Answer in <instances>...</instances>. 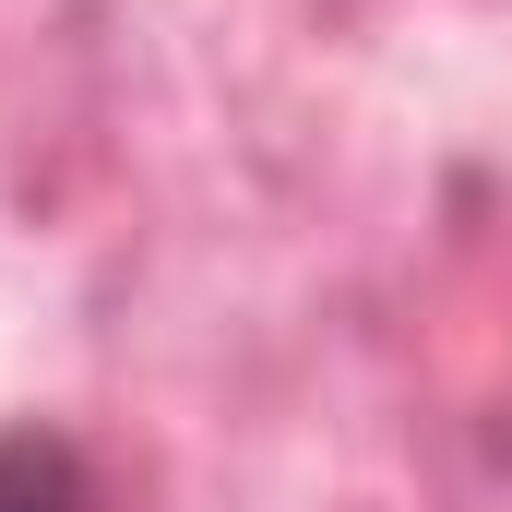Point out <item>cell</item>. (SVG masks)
I'll list each match as a JSON object with an SVG mask.
<instances>
[{
    "label": "cell",
    "mask_w": 512,
    "mask_h": 512,
    "mask_svg": "<svg viewBox=\"0 0 512 512\" xmlns=\"http://www.w3.org/2000/svg\"><path fill=\"white\" fill-rule=\"evenodd\" d=\"M0 512H120V489L96 477V453L60 417H12L0 429Z\"/></svg>",
    "instance_id": "obj_1"
}]
</instances>
